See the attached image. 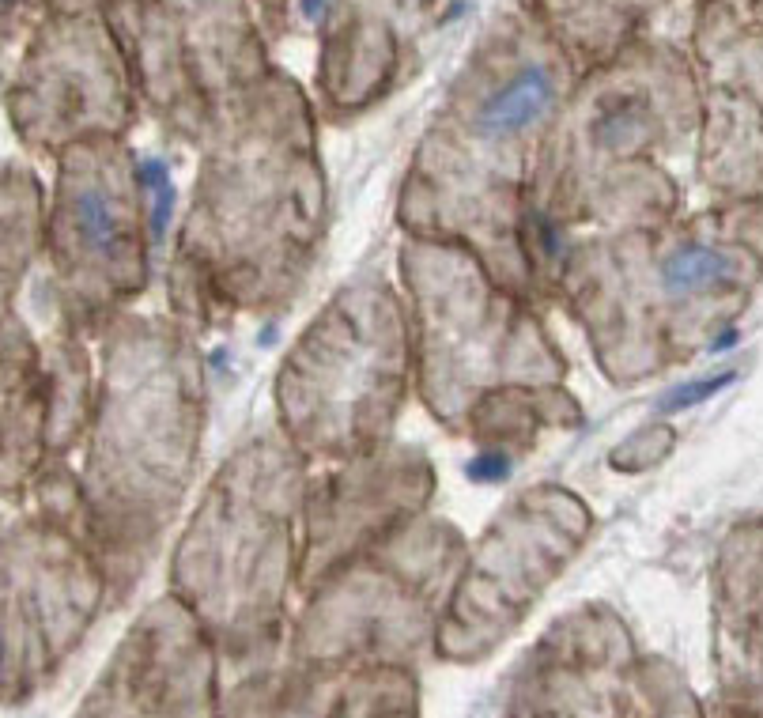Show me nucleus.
Instances as JSON below:
<instances>
[{
	"label": "nucleus",
	"instance_id": "nucleus-1",
	"mask_svg": "<svg viewBox=\"0 0 763 718\" xmlns=\"http://www.w3.org/2000/svg\"><path fill=\"white\" fill-rule=\"evenodd\" d=\"M552 99H556L552 72L544 65H522L480 106V129L484 133H522L552 106Z\"/></svg>",
	"mask_w": 763,
	"mask_h": 718
},
{
	"label": "nucleus",
	"instance_id": "nucleus-2",
	"mask_svg": "<svg viewBox=\"0 0 763 718\" xmlns=\"http://www.w3.org/2000/svg\"><path fill=\"white\" fill-rule=\"evenodd\" d=\"M737 265L730 254L714 250V246H680L662 261V284L673 295H699L718 284L733 280Z\"/></svg>",
	"mask_w": 763,
	"mask_h": 718
},
{
	"label": "nucleus",
	"instance_id": "nucleus-3",
	"mask_svg": "<svg viewBox=\"0 0 763 718\" xmlns=\"http://www.w3.org/2000/svg\"><path fill=\"white\" fill-rule=\"evenodd\" d=\"M72 223H76V235L87 250H110L114 235H118V216L110 205V193L95 182L76 189L72 197Z\"/></svg>",
	"mask_w": 763,
	"mask_h": 718
},
{
	"label": "nucleus",
	"instance_id": "nucleus-4",
	"mask_svg": "<svg viewBox=\"0 0 763 718\" xmlns=\"http://www.w3.org/2000/svg\"><path fill=\"white\" fill-rule=\"evenodd\" d=\"M140 174H144V182H148V189H152V197H155L152 231L155 235H163V227H167V220H170V208H174V186H170V174L159 159H148V163L140 167Z\"/></svg>",
	"mask_w": 763,
	"mask_h": 718
},
{
	"label": "nucleus",
	"instance_id": "nucleus-5",
	"mask_svg": "<svg viewBox=\"0 0 763 718\" xmlns=\"http://www.w3.org/2000/svg\"><path fill=\"white\" fill-rule=\"evenodd\" d=\"M733 375H718L711 378V382H696V386H680L677 394L669 397V405L665 409H684V405H696V401H703V397H711L714 390H722L726 382H730Z\"/></svg>",
	"mask_w": 763,
	"mask_h": 718
},
{
	"label": "nucleus",
	"instance_id": "nucleus-6",
	"mask_svg": "<svg viewBox=\"0 0 763 718\" xmlns=\"http://www.w3.org/2000/svg\"><path fill=\"white\" fill-rule=\"evenodd\" d=\"M469 473H473L476 480H499V477H507L510 473V462L507 458H499V454H484V458H480Z\"/></svg>",
	"mask_w": 763,
	"mask_h": 718
},
{
	"label": "nucleus",
	"instance_id": "nucleus-7",
	"mask_svg": "<svg viewBox=\"0 0 763 718\" xmlns=\"http://www.w3.org/2000/svg\"><path fill=\"white\" fill-rule=\"evenodd\" d=\"M303 8L310 12V16H314V12H322V0H303Z\"/></svg>",
	"mask_w": 763,
	"mask_h": 718
}]
</instances>
